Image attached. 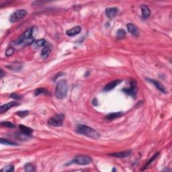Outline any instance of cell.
<instances>
[{"instance_id":"obj_1","label":"cell","mask_w":172,"mask_h":172,"mask_svg":"<svg viewBox=\"0 0 172 172\" xmlns=\"http://www.w3.org/2000/svg\"><path fill=\"white\" fill-rule=\"evenodd\" d=\"M33 33V28L28 29L17 39L16 41L15 42V44L18 46H22V47L30 45L34 41Z\"/></svg>"},{"instance_id":"obj_2","label":"cell","mask_w":172,"mask_h":172,"mask_svg":"<svg viewBox=\"0 0 172 172\" xmlns=\"http://www.w3.org/2000/svg\"><path fill=\"white\" fill-rule=\"evenodd\" d=\"M76 132L77 133L81 134L84 136L88 137L89 138L97 139L100 137V134L97 130L90 128L86 125H78L76 128Z\"/></svg>"},{"instance_id":"obj_3","label":"cell","mask_w":172,"mask_h":172,"mask_svg":"<svg viewBox=\"0 0 172 172\" xmlns=\"http://www.w3.org/2000/svg\"><path fill=\"white\" fill-rule=\"evenodd\" d=\"M68 84L66 79H61L57 84L55 96L58 99H63L67 95Z\"/></svg>"},{"instance_id":"obj_4","label":"cell","mask_w":172,"mask_h":172,"mask_svg":"<svg viewBox=\"0 0 172 172\" xmlns=\"http://www.w3.org/2000/svg\"><path fill=\"white\" fill-rule=\"evenodd\" d=\"M64 118H65V116L63 114H56L55 116L51 117L48 120V125L55 127H61L63 124Z\"/></svg>"},{"instance_id":"obj_5","label":"cell","mask_w":172,"mask_h":172,"mask_svg":"<svg viewBox=\"0 0 172 172\" xmlns=\"http://www.w3.org/2000/svg\"><path fill=\"white\" fill-rule=\"evenodd\" d=\"M91 162H92V159L88 156L81 155L77 156L74 159H73L72 161L68 163V164H75L77 165H79V166H86V165L90 164Z\"/></svg>"},{"instance_id":"obj_6","label":"cell","mask_w":172,"mask_h":172,"mask_svg":"<svg viewBox=\"0 0 172 172\" xmlns=\"http://www.w3.org/2000/svg\"><path fill=\"white\" fill-rule=\"evenodd\" d=\"M124 92L127 93V95L132 96V97L134 98L137 95V82L135 80H130V87L129 88H126L122 89Z\"/></svg>"},{"instance_id":"obj_7","label":"cell","mask_w":172,"mask_h":172,"mask_svg":"<svg viewBox=\"0 0 172 172\" xmlns=\"http://www.w3.org/2000/svg\"><path fill=\"white\" fill-rule=\"evenodd\" d=\"M27 14V11L26 10H18L16 11H14L12 14L11 15L10 18V20L11 22L14 23L18 21H19L22 19V18H24L25 16Z\"/></svg>"},{"instance_id":"obj_8","label":"cell","mask_w":172,"mask_h":172,"mask_svg":"<svg viewBox=\"0 0 172 172\" xmlns=\"http://www.w3.org/2000/svg\"><path fill=\"white\" fill-rule=\"evenodd\" d=\"M20 104L16 102H9L8 104L2 105L1 107H0V113L3 114L4 112H6L10 110L11 108L13 106H16V105H19Z\"/></svg>"},{"instance_id":"obj_9","label":"cell","mask_w":172,"mask_h":172,"mask_svg":"<svg viewBox=\"0 0 172 172\" xmlns=\"http://www.w3.org/2000/svg\"><path fill=\"white\" fill-rule=\"evenodd\" d=\"M131 155V151L128 150L125 151H122V152H118V153H110L108 154L109 156L117 158H125L127 157L128 156Z\"/></svg>"},{"instance_id":"obj_10","label":"cell","mask_w":172,"mask_h":172,"mask_svg":"<svg viewBox=\"0 0 172 172\" xmlns=\"http://www.w3.org/2000/svg\"><path fill=\"white\" fill-rule=\"evenodd\" d=\"M121 82H122V80H114V81H112L111 82H110L109 84H108L106 86L104 87V91H111L112 89H114L116 87L118 86V85L120 84Z\"/></svg>"},{"instance_id":"obj_11","label":"cell","mask_w":172,"mask_h":172,"mask_svg":"<svg viewBox=\"0 0 172 172\" xmlns=\"http://www.w3.org/2000/svg\"><path fill=\"white\" fill-rule=\"evenodd\" d=\"M118 12V10L116 8H108L105 9V15L110 19H113Z\"/></svg>"},{"instance_id":"obj_12","label":"cell","mask_w":172,"mask_h":172,"mask_svg":"<svg viewBox=\"0 0 172 172\" xmlns=\"http://www.w3.org/2000/svg\"><path fill=\"white\" fill-rule=\"evenodd\" d=\"M148 81H149L150 83H151L152 84H153L155 86V87L156 88H157L158 90H159L160 91H161L163 93H166V89H165L164 86H163V85L159 82L157 80H154V79H147Z\"/></svg>"},{"instance_id":"obj_13","label":"cell","mask_w":172,"mask_h":172,"mask_svg":"<svg viewBox=\"0 0 172 172\" xmlns=\"http://www.w3.org/2000/svg\"><path fill=\"white\" fill-rule=\"evenodd\" d=\"M51 52V46L50 44H46L45 47H43V49L41 51L40 55L42 59H46L48 57Z\"/></svg>"},{"instance_id":"obj_14","label":"cell","mask_w":172,"mask_h":172,"mask_svg":"<svg viewBox=\"0 0 172 172\" xmlns=\"http://www.w3.org/2000/svg\"><path fill=\"white\" fill-rule=\"evenodd\" d=\"M81 28L79 26H75L73 27V28H71L69 30H67V31H66V34L68 36H74L75 35H77V34H79L81 33Z\"/></svg>"},{"instance_id":"obj_15","label":"cell","mask_w":172,"mask_h":172,"mask_svg":"<svg viewBox=\"0 0 172 172\" xmlns=\"http://www.w3.org/2000/svg\"><path fill=\"white\" fill-rule=\"evenodd\" d=\"M22 64L20 62H13L9 64L8 65H7V68H8L11 71H18L21 70L22 69Z\"/></svg>"},{"instance_id":"obj_16","label":"cell","mask_w":172,"mask_h":172,"mask_svg":"<svg viewBox=\"0 0 172 172\" xmlns=\"http://www.w3.org/2000/svg\"><path fill=\"white\" fill-rule=\"evenodd\" d=\"M19 129L21 133L25 136H31V134L33 133V130L32 128L24 125H19Z\"/></svg>"},{"instance_id":"obj_17","label":"cell","mask_w":172,"mask_h":172,"mask_svg":"<svg viewBox=\"0 0 172 172\" xmlns=\"http://www.w3.org/2000/svg\"><path fill=\"white\" fill-rule=\"evenodd\" d=\"M127 28L128 29V31L129 32V33L132 34V35H133L134 36H139V31H138V29L136 26H134V24H128L127 25Z\"/></svg>"},{"instance_id":"obj_18","label":"cell","mask_w":172,"mask_h":172,"mask_svg":"<svg viewBox=\"0 0 172 172\" xmlns=\"http://www.w3.org/2000/svg\"><path fill=\"white\" fill-rule=\"evenodd\" d=\"M123 112H112V113H110L109 114L105 116V118L107 119V120H114V119L118 118L119 117L122 116L123 115Z\"/></svg>"},{"instance_id":"obj_19","label":"cell","mask_w":172,"mask_h":172,"mask_svg":"<svg viewBox=\"0 0 172 172\" xmlns=\"http://www.w3.org/2000/svg\"><path fill=\"white\" fill-rule=\"evenodd\" d=\"M141 8L142 10V16H143V17L144 18H148L150 16L151 12V10H149V8H148V6L142 5Z\"/></svg>"},{"instance_id":"obj_20","label":"cell","mask_w":172,"mask_h":172,"mask_svg":"<svg viewBox=\"0 0 172 172\" xmlns=\"http://www.w3.org/2000/svg\"><path fill=\"white\" fill-rule=\"evenodd\" d=\"M159 155V152L156 153H155V154L154 155H153V157H151V159H150L149 160V161H148V162H147V164H146V165H145V166H144L143 167V169H141V170H142V171H143V170H144V169H147V167H148V166H149V165H150L151 164H152V163H153V161H154V160H155V159H156V158H157V157H158V155Z\"/></svg>"},{"instance_id":"obj_21","label":"cell","mask_w":172,"mask_h":172,"mask_svg":"<svg viewBox=\"0 0 172 172\" xmlns=\"http://www.w3.org/2000/svg\"><path fill=\"white\" fill-rule=\"evenodd\" d=\"M48 94L49 93V91H48L47 89L45 88H38L36 89L35 91H34V96H37L40 94Z\"/></svg>"},{"instance_id":"obj_22","label":"cell","mask_w":172,"mask_h":172,"mask_svg":"<svg viewBox=\"0 0 172 172\" xmlns=\"http://www.w3.org/2000/svg\"><path fill=\"white\" fill-rule=\"evenodd\" d=\"M0 143L2 144H6V145H11V146H16L18 145V144L15 142L13 141H10L9 140L7 139H1L0 140Z\"/></svg>"},{"instance_id":"obj_23","label":"cell","mask_w":172,"mask_h":172,"mask_svg":"<svg viewBox=\"0 0 172 172\" xmlns=\"http://www.w3.org/2000/svg\"><path fill=\"white\" fill-rule=\"evenodd\" d=\"M24 169H25V171H28V172L35 171V167H34V165L33 164H30V163H28V164L25 165Z\"/></svg>"},{"instance_id":"obj_24","label":"cell","mask_w":172,"mask_h":172,"mask_svg":"<svg viewBox=\"0 0 172 172\" xmlns=\"http://www.w3.org/2000/svg\"><path fill=\"white\" fill-rule=\"evenodd\" d=\"M126 36V32L125 30L123 29H119L118 31H117L116 33V37L118 39H122L125 37Z\"/></svg>"},{"instance_id":"obj_25","label":"cell","mask_w":172,"mask_h":172,"mask_svg":"<svg viewBox=\"0 0 172 172\" xmlns=\"http://www.w3.org/2000/svg\"><path fill=\"white\" fill-rule=\"evenodd\" d=\"M1 171L3 172H12L14 171V167L13 166H11V165H8V166H6L4 167L3 169H1Z\"/></svg>"},{"instance_id":"obj_26","label":"cell","mask_w":172,"mask_h":172,"mask_svg":"<svg viewBox=\"0 0 172 172\" xmlns=\"http://www.w3.org/2000/svg\"><path fill=\"white\" fill-rule=\"evenodd\" d=\"M46 44H47V42H46V40H45V39H40V40H38V41H36L35 43L36 46L38 47H45Z\"/></svg>"},{"instance_id":"obj_27","label":"cell","mask_w":172,"mask_h":172,"mask_svg":"<svg viewBox=\"0 0 172 172\" xmlns=\"http://www.w3.org/2000/svg\"><path fill=\"white\" fill-rule=\"evenodd\" d=\"M1 125L2 126V127L10 128H12L15 127V125L10 122H2L1 123Z\"/></svg>"},{"instance_id":"obj_28","label":"cell","mask_w":172,"mask_h":172,"mask_svg":"<svg viewBox=\"0 0 172 172\" xmlns=\"http://www.w3.org/2000/svg\"><path fill=\"white\" fill-rule=\"evenodd\" d=\"M29 112L27 110H24V111H20V112H17L16 114L18 115V116L21 117V118H24V117L26 116L27 115H28Z\"/></svg>"},{"instance_id":"obj_29","label":"cell","mask_w":172,"mask_h":172,"mask_svg":"<svg viewBox=\"0 0 172 172\" xmlns=\"http://www.w3.org/2000/svg\"><path fill=\"white\" fill-rule=\"evenodd\" d=\"M14 52V49L13 47H9L6 51V55L8 57L11 56Z\"/></svg>"},{"instance_id":"obj_30","label":"cell","mask_w":172,"mask_h":172,"mask_svg":"<svg viewBox=\"0 0 172 172\" xmlns=\"http://www.w3.org/2000/svg\"><path fill=\"white\" fill-rule=\"evenodd\" d=\"M10 98H14L16 100H20L22 99V97L21 96L16 94V93H12V94L10 95Z\"/></svg>"},{"instance_id":"obj_31","label":"cell","mask_w":172,"mask_h":172,"mask_svg":"<svg viewBox=\"0 0 172 172\" xmlns=\"http://www.w3.org/2000/svg\"><path fill=\"white\" fill-rule=\"evenodd\" d=\"M92 104L94 105H98V100L96 98H95V99H93V102H92Z\"/></svg>"},{"instance_id":"obj_32","label":"cell","mask_w":172,"mask_h":172,"mask_svg":"<svg viewBox=\"0 0 172 172\" xmlns=\"http://www.w3.org/2000/svg\"><path fill=\"white\" fill-rule=\"evenodd\" d=\"M61 74H62V73H58V74H57V75H59V76H61ZM58 77H59V76H55V79H54V80H55V79H57V78Z\"/></svg>"},{"instance_id":"obj_33","label":"cell","mask_w":172,"mask_h":172,"mask_svg":"<svg viewBox=\"0 0 172 172\" xmlns=\"http://www.w3.org/2000/svg\"><path fill=\"white\" fill-rule=\"evenodd\" d=\"M1 78H2V77H4V72H3V70L1 69Z\"/></svg>"}]
</instances>
